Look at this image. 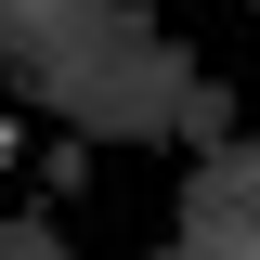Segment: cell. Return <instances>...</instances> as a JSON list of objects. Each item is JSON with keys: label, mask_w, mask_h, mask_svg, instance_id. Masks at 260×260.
Segmentation results:
<instances>
[{"label": "cell", "mask_w": 260, "mask_h": 260, "mask_svg": "<svg viewBox=\"0 0 260 260\" xmlns=\"http://www.w3.org/2000/svg\"><path fill=\"white\" fill-rule=\"evenodd\" d=\"M13 143H26V117H13V104H0V169H13Z\"/></svg>", "instance_id": "cell-1"}]
</instances>
